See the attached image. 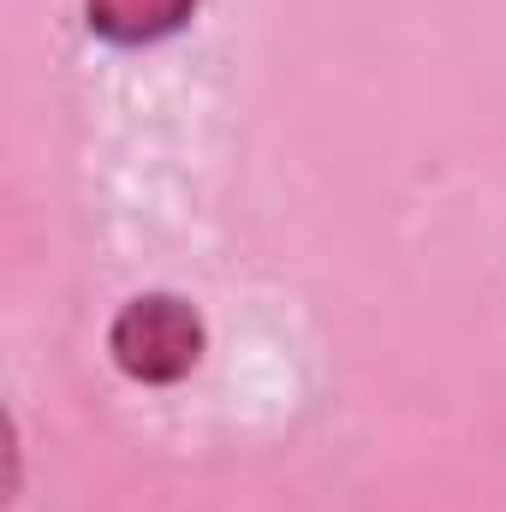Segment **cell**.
<instances>
[{"mask_svg":"<svg viewBox=\"0 0 506 512\" xmlns=\"http://www.w3.org/2000/svg\"><path fill=\"white\" fill-rule=\"evenodd\" d=\"M102 352L131 387H179L209 358V316L185 292H167V286L131 292L108 316Z\"/></svg>","mask_w":506,"mask_h":512,"instance_id":"6da1fadb","label":"cell"},{"mask_svg":"<svg viewBox=\"0 0 506 512\" xmlns=\"http://www.w3.org/2000/svg\"><path fill=\"white\" fill-rule=\"evenodd\" d=\"M203 0H78V18L108 48H155L191 30Z\"/></svg>","mask_w":506,"mask_h":512,"instance_id":"7a4b0ae2","label":"cell"},{"mask_svg":"<svg viewBox=\"0 0 506 512\" xmlns=\"http://www.w3.org/2000/svg\"><path fill=\"white\" fill-rule=\"evenodd\" d=\"M24 495V429H18V411H6V507H18Z\"/></svg>","mask_w":506,"mask_h":512,"instance_id":"3957f363","label":"cell"}]
</instances>
